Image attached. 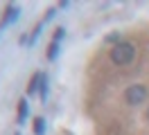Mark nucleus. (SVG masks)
Instances as JSON below:
<instances>
[{"mask_svg": "<svg viewBox=\"0 0 149 135\" xmlns=\"http://www.w3.org/2000/svg\"><path fill=\"white\" fill-rule=\"evenodd\" d=\"M41 81H43V77H41V74H34V79L29 81V86H27V92H34V90L41 86Z\"/></svg>", "mask_w": 149, "mask_h": 135, "instance_id": "20e7f679", "label": "nucleus"}, {"mask_svg": "<svg viewBox=\"0 0 149 135\" xmlns=\"http://www.w3.org/2000/svg\"><path fill=\"white\" fill-rule=\"evenodd\" d=\"M43 128H45V124H43V119L38 117L36 124H34V131H36V135H43Z\"/></svg>", "mask_w": 149, "mask_h": 135, "instance_id": "0eeeda50", "label": "nucleus"}, {"mask_svg": "<svg viewBox=\"0 0 149 135\" xmlns=\"http://www.w3.org/2000/svg\"><path fill=\"white\" fill-rule=\"evenodd\" d=\"M38 88H41V99L45 101V97H47V79L41 81V86H38Z\"/></svg>", "mask_w": 149, "mask_h": 135, "instance_id": "423d86ee", "label": "nucleus"}, {"mask_svg": "<svg viewBox=\"0 0 149 135\" xmlns=\"http://www.w3.org/2000/svg\"><path fill=\"white\" fill-rule=\"evenodd\" d=\"M16 14H18V9H16V7H9V9H7V18L2 20V25H7L9 20H14V18H16Z\"/></svg>", "mask_w": 149, "mask_h": 135, "instance_id": "39448f33", "label": "nucleus"}, {"mask_svg": "<svg viewBox=\"0 0 149 135\" xmlns=\"http://www.w3.org/2000/svg\"><path fill=\"white\" fill-rule=\"evenodd\" d=\"M133 59H136V45L129 41H122L111 50V61L115 65H129Z\"/></svg>", "mask_w": 149, "mask_h": 135, "instance_id": "f257e3e1", "label": "nucleus"}, {"mask_svg": "<svg viewBox=\"0 0 149 135\" xmlns=\"http://www.w3.org/2000/svg\"><path fill=\"white\" fill-rule=\"evenodd\" d=\"M149 97V88L145 83H133V86H127L124 90V101L129 106H138V104H145Z\"/></svg>", "mask_w": 149, "mask_h": 135, "instance_id": "f03ea898", "label": "nucleus"}, {"mask_svg": "<svg viewBox=\"0 0 149 135\" xmlns=\"http://www.w3.org/2000/svg\"><path fill=\"white\" fill-rule=\"evenodd\" d=\"M25 117H27V101L20 99L18 101V122H25Z\"/></svg>", "mask_w": 149, "mask_h": 135, "instance_id": "7ed1b4c3", "label": "nucleus"}, {"mask_svg": "<svg viewBox=\"0 0 149 135\" xmlns=\"http://www.w3.org/2000/svg\"><path fill=\"white\" fill-rule=\"evenodd\" d=\"M61 36H63V29L59 27V29H56V32H54V41H56V43H59V38H61Z\"/></svg>", "mask_w": 149, "mask_h": 135, "instance_id": "6e6552de", "label": "nucleus"}, {"mask_svg": "<svg viewBox=\"0 0 149 135\" xmlns=\"http://www.w3.org/2000/svg\"><path fill=\"white\" fill-rule=\"evenodd\" d=\"M147 119H149V108H147Z\"/></svg>", "mask_w": 149, "mask_h": 135, "instance_id": "1a4fd4ad", "label": "nucleus"}]
</instances>
